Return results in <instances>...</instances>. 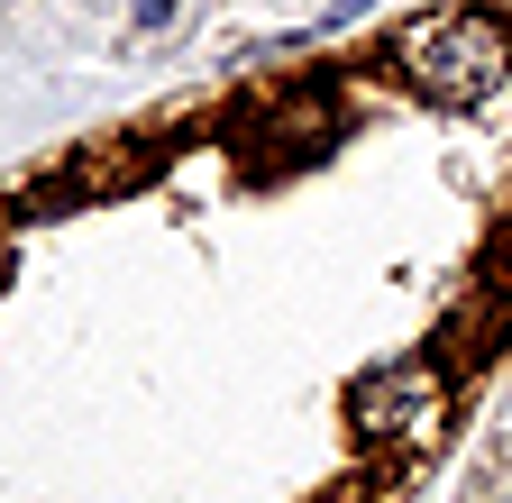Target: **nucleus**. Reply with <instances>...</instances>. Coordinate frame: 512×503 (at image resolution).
I'll return each mask as SVG.
<instances>
[{
    "mask_svg": "<svg viewBox=\"0 0 512 503\" xmlns=\"http://www.w3.org/2000/svg\"><path fill=\"white\" fill-rule=\"evenodd\" d=\"M174 19V0H138V28H165Z\"/></svg>",
    "mask_w": 512,
    "mask_h": 503,
    "instance_id": "nucleus-3",
    "label": "nucleus"
},
{
    "mask_svg": "<svg viewBox=\"0 0 512 503\" xmlns=\"http://www.w3.org/2000/svg\"><path fill=\"white\" fill-rule=\"evenodd\" d=\"M394 65H403V83H412L421 101L476 110V101H494V92L512 83V28L485 19V10H421V19H403V37H394Z\"/></svg>",
    "mask_w": 512,
    "mask_h": 503,
    "instance_id": "nucleus-1",
    "label": "nucleus"
},
{
    "mask_svg": "<svg viewBox=\"0 0 512 503\" xmlns=\"http://www.w3.org/2000/svg\"><path fill=\"white\" fill-rule=\"evenodd\" d=\"M348 421L366 439H384V449H412L421 458L430 439H439V421H448V375L430 357H394V366H375V375L348 385Z\"/></svg>",
    "mask_w": 512,
    "mask_h": 503,
    "instance_id": "nucleus-2",
    "label": "nucleus"
}]
</instances>
